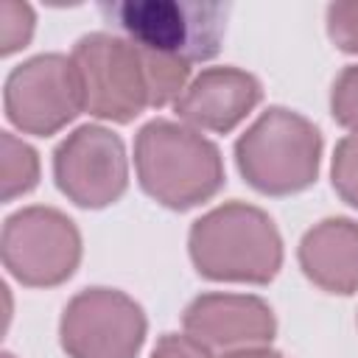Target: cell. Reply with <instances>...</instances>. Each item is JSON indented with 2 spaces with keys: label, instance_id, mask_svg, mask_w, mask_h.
Masks as SVG:
<instances>
[{
  "label": "cell",
  "instance_id": "16",
  "mask_svg": "<svg viewBox=\"0 0 358 358\" xmlns=\"http://www.w3.org/2000/svg\"><path fill=\"white\" fill-rule=\"evenodd\" d=\"M330 115L341 129H347L350 134H358V64H347L333 78Z\"/></svg>",
  "mask_w": 358,
  "mask_h": 358
},
{
  "label": "cell",
  "instance_id": "12",
  "mask_svg": "<svg viewBox=\"0 0 358 358\" xmlns=\"http://www.w3.org/2000/svg\"><path fill=\"white\" fill-rule=\"evenodd\" d=\"M296 263L319 291L333 296L358 294V221L350 215L316 221L299 238Z\"/></svg>",
  "mask_w": 358,
  "mask_h": 358
},
{
  "label": "cell",
  "instance_id": "14",
  "mask_svg": "<svg viewBox=\"0 0 358 358\" xmlns=\"http://www.w3.org/2000/svg\"><path fill=\"white\" fill-rule=\"evenodd\" d=\"M36 31V11L22 0L0 3V56H14L28 48Z\"/></svg>",
  "mask_w": 358,
  "mask_h": 358
},
{
  "label": "cell",
  "instance_id": "19",
  "mask_svg": "<svg viewBox=\"0 0 358 358\" xmlns=\"http://www.w3.org/2000/svg\"><path fill=\"white\" fill-rule=\"evenodd\" d=\"M218 358H285L282 352L271 350V347H246V350H235V352H224Z\"/></svg>",
  "mask_w": 358,
  "mask_h": 358
},
{
  "label": "cell",
  "instance_id": "1",
  "mask_svg": "<svg viewBox=\"0 0 358 358\" xmlns=\"http://www.w3.org/2000/svg\"><path fill=\"white\" fill-rule=\"evenodd\" d=\"M134 176L151 201L173 213L213 201L227 185L221 148L168 117H154L134 134Z\"/></svg>",
  "mask_w": 358,
  "mask_h": 358
},
{
  "label": "cell",
  "instance_id": "8",
  "mask_svg": "<svg viewBox=\"0 0 358 358\" xmlns=\"http://www.w3.org/2000/svg\"><path fill=\"white\" fill-rule=\"evenodd\" d=\"M6 120L31 137H53L84 112L81 78L67 53H36L3 81Z\"/></svg>",
  "mask_w": 358,
  "mask_h": 358
},
{
  "label": "cell",
  "instance_id": "15",
  "mask_svg": "<svg viewBox=\"0 0 358 358\" xmlns=\"http://www.w3.org/2000/svg\"><path fill=\"white\" fill-rule=\"evenodd\" d=\"M330 185L336 196L358 210V134H344L330 157Z\"/></svg>",
  "mask_w": 358,
  "mask_h": 358
},
{
  "label": "cell",
  "instance_id": "9",
  "mask_svg": "<svg viewBox=\"0 0 358 358\" xmlns=\"http://www.w3.org/2000/svg\"><path fill=\"white\" fill-rule=\"evenodd\" d=\"M53 182L81 210H103L129 190V154L112 129L101 123L76 126L53 148Z\"/></svg>",
  "mask_w": 358,
  "mask_h": 358
},
{
  "label": "cell",
  "instance_id": "20",
  "mask_svg": "<svg viewBox=\"0 0 358 358\" xmlns=\"http://www.w3.org/2000/svg\"><path fill=\"white\" fill-rule=\"evenodd\" d=\"M0 358H17V355H11V352H3V355H0Z\"/></svg>",
  "mask_w": 358,
  "mask_h": 358
},
{
  "label": "cell",
  "instance_id": "5",
  "mask_svg": "<svg viewBox=\"0 0 358 358\" xmlns=\"http://www.w3.org/2000/svg\"><path fill=\"white\" fill-rule=\"evenodd\" d=\"M84 257L78 224L48 204H28L6 215L0 260L22 288H56L67 282Z\"/></svg>",
  "mask_w": 358,
  "mask_h": 358
},
{
  "label": "cell",
  "instance_id": "3",
  "mask_svg": "<svg viewBox=\"0 0 358 358\" xmlns=\"http://www.w3.org/2000/svg\"><path fill=\"white\" fill-rule=\"evenodd\" d=\"M324 137L296 109L266 106L232 145L241 179L260 196L285 199L316 185Z\"/></svg>",
  "mask_w": 358,
  "mask_h": 358
},
{
  "label": "cell",
  "instance_id": "7",
  "mask_svg": "<svg viewBox=\"0 0 358 358\" xmlns=\"http://www.w3.org/2000/svg\"><path fill=\"white\" fill-rule=\"evenodd\" d=\"M145 336L143 305L120 288H81L59 316V347L67 358H137Z\"/></svg>",
  "mask_w": 358,
  "mask_h": 358
},
{
  "label": "cell",
  "instance_id": "10",
  "mask_svg": "<svg viewBox=\"0 0 358 358\" xmlns=\"http://www.w3.org/2000/svg\"><path fill=\"white\" fill-rule=\"evenodd\" d=\"M182 330L224 355L246 347H271L277 336V316L257 294L204 291L185 305Z\"/></svg>",
  "mask_w": 358,
  "mask_h": 358
},
{
  "label": "cell",
  "instance_id": "6",
  "mask_svg": "<svg viewBox=\"0 0 358 358\" xmlns=\"http://www.w3.org/2000/svg\"><path fill=\"white\" fill-rule=\"evenodd\" d=\"M70 59L81 78L84 112L103 123H131L151 109L143 50L120 34L92 31L76 39Z\"/></svg>",
  "mask_w": 358,
  "mask_h": 358
},
{
  "label": "cell",
  "instance_id": "4",
  "mask_svg": "<svg viewBox=\"0 0 358 358\" xmlns=\"http://www.w3.org/2000/svg\"><path fill=\"white\" fill-rule=\"evenodd\" d=\"M98 11L137 48L199 64L221 53L232 6L215 0H103Z\"/></svg>",
  "mask_w": 358,
  "mask_h": 358
},
{
  "label": "cell",
  "instance_id": "13",
  "mask_svg": "<svg viewBox=\"0 0 358 358\" xmlns=\"http://www.w3.org/2000/svg\"><path fill=\"white\" fill-rule=\"evenodd\" d=\"M39 151L11 131H0V199L8 204L39 185Z\"/></svg>",
  "mask_w": 358,
  "mask_h": 358
},
{
  "label": "cell",
  "instance_id": "17",
  "mask_svg": "<svg viewBox=\"0 0 358 358\" xmlns=\"http://www.w3.org/2000/svg\"><path fill=\"white\" fill-rule=\"evenodd\" d=\"M327 39L336 50L358 56V0H338L324 8Z\"/></svg>",
  "mask_w": 358,
  "mask_h": 358
},
{
  "label": "cell",
  "instance_id": "11",
  "mask_svg": "<svg viewBox=\"0 0 358 358\" xmlns=\"http://www.w3.org/2000/svg\"><path fill=\"white\" fill-rule=\"evenodd\" d=\"M260 101L263 84L255 73L235 64H218L204 67L190 78L187 90L176 98L173 112L185 126L201 134H229L257 109Z\"/></svg>",
  "mask_w": 358,
  "mask_h": 358
},
{
  "label": "cell",
  "instance_id": "2",
  "mask_svg": "<svg viewBox=\"0 0 358 358\" xmlns=\"http://www.w3.org/2000/svg\"><path fill=\"white\" fill-rule=\"evenodd\" d=\"M187 257L210 282L268 285L282 268L285 243L263 207L232 199L190 224Z\"/></svg>",
  "mask_w": 358,
  "mask_h": 358
},
{
  "label": "cell",
  "instance_id": "18",
  "mask_svg": "<svg viewBox=\"0 0 358 358\" xmlns=\"http://www.w3.org/2000/svg\"><path fill=\"white\" fill-rule=\"evenodd\" d=\"M148 358H215V352L187 333H162Z\"/></svg>",
  "mask_w": 358,
  "mask_h": 358
}]
</instances>
